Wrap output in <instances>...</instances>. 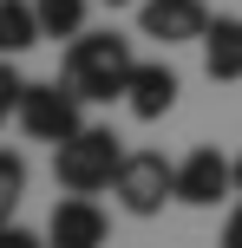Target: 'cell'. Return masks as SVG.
Listing matches in <instances>:
<instances>
[{
	"mask_svg": "<svg viewBox=\"0 0 242 248\" xmlns=\"http://www.w3.org/2000/svg\"><path fill=\"white\" fill-rule=\"evenodd\" d=\"M131 39L125 33H112V26H105V33H79L72 46H65V85L79 92V98L85 105H105V98H125V85H131Z\"/></svg>",
	"mask_w": 242,
	"mask_h": 248,
	"instance_id": "6da1fadb",
	"label": "cell"
},
{
	"mask_svg": "<svg viewBox=\"0 0 242 248\" xmlns=\"http://www.w3.org/2000/svg\"><path fill=\"white\" fill-rule=\"evenodd\" d=\"M118 163H125V137L105 131V124H85L65 144H52V176H59L65 196H98V189L118 183Z\"/></svg>",
	"mask_w": 242,
	"mask_h": 248,
	"instance_id": "7a4b0ae2",
	"label": "cell"
},
{
	"mask_svg": "<svg viewBox=\"0 0 242 248\" xmlns=\"http://www.w3.org/2000/svg\"><path fill=\"white\" fill-rule=\"evenodd\" d=\"M20 124L33 144H65L72 131H85V98H79L65 78H46V85H26V98H20Z\"/></svg>",
	"mask_w": 242,
	"mask_h": 248,
	"instance_id": "3957f363",
	"label": "cell"
},
{
	"mask_svg": "<svg viewBox=\"0 0 242 248\" xmlns=\"http://www.w3.org/2000/svg\"><path fill=\"white\" fill-rule=\"evenodd\" d=\"M112 196L125 216H157L164 202H177V163H164V150H125Z\"/></svg>",
	"mask_w": 242,
	"mask_h": 248,
	"instance_id": "277c9868",
	"label": "cell"
},
{
	"mask_svg": "<svg viewBox=\"0 0 242 248\" xmlns=\"http://www.w3.org/2000/svg\"><path fill=\"white\" fill-rule=\"evenodd\" d=\"M229 189H236V157H223V150L196 144L177 163V202H190V209H216Z\"/></svg>",
	"mask_w": 242,
	"mask_h": 248,
	"instance_id": "5b68a950",
	"label": "cell"
},
{
	"mask_svg": "<svg viewBox=\"0 0 242 248\" xmlns=\"http://www.w3.org/2000/svg\"><path fill=\"white\" fill-rule=\"evenodd\" d=\"M144 39H164V46H190V39L210 33V7L203 0H144L138 7Z\"/></svg>",
	"mask_w": 242,
	"mask_h": 248,
	"instance_id": "8992f818",
	"label": "cell"
},
{
	"mask_svg": "<svg viewBox=\"0 0 242 248\" xmlns=\"http://www.w3.org/2000/svg\"><path fill=\"white\" fill-rule=\"evenodd\" d=\"M112 235V222H105V209L92 196H65L52 202V222H46V248H105Z\"/></svg>",
	"mask_w": 242,
	"mask_h": 248,
	"instance_id": "52a82bcc",
	"label": "cell"
},
{
	"mask_svg": "<svg viewBox=\"0 0 242 248\" xmlns=\"http://www.w3.org/2000/svg\"><path fill=\"white\" fill-rule=\"evenodd\" d=\"M125 105H131L138 124H157L170 105H177V72H170L164 59H138L131 65V85H125Z\"/></svg>",
	"mask_w": 242,
	"mask_h": 248,
	"instance_id": "ba28073f",
	"label": "cell"
},
{
	"mask_svg": "<svg viewBox=\"0 0 242 248\" xmlns=\"http://www.w3.org/2000/svg\"><path fill=\"white\" fill-rule=\"evenodd\" d=\"M196 46H203V72L216 78V85H236L242 78V20L236 13H216Z\"/></svg>",
	"mask_w": 242,
	"mask_h": 248,
	"instance_id": "9c48e42d",
	"label": "cell"
},
{
	"mask_svg": "<svg viewBox=\"0 0 242 248\" xmlns=\"http://www.w3.org/2000/svg\"><path fill=\"white\" fill-rule=\"evenodd\" d=\"M39 7L33 0H0V59H20L26 46H39Z\"/></svg>",
	"mask_w": 242,
	"mask_h": 248,
	"instance_id": "30bf717a",
	"label": "cell"
},
{
	"mask_svg": "<svg viewBox=\"0 0 242 248\" xmlns=\"http://www.w3.org/2000/svg\"><path fill=\"white\" fill-rule=\"evenodd\" d=\"M39 7V33L46 39H79L85 33V0H33Z\"/></svg>",
	"mask_w": 242,
	"mask_h": 248,
	"instance_id": "8fae6325",
	"label": "cell"
},
{
	"mask_svg": "<svg viewBox=\"0 0 242 248\" xmlns=\"http://www.w3.org/2000/svg\"><path fill=\"white\" fill-rule=\"evenodd\" d=\"M20 196H26V157L20 150H0V222H13Z\"/></svg>",
	"mask_w": 242,
	"mask_h": 248,
	"instance_id": "7c38bea8",
	"label": "cell"
},
{
	"mask_svg": "<svg viewBox=\"0 0 242 248\" xmlns=\"http://www.w3.org/2000/svg\"><path fill=\"white\" fill-rule=\"evenodd\" d=\"M20 98H26V78L13 72V59H0V131H7V118H20Z\"/></svg>",
	"mask_w": 242,
	"mask_h": 248,
	"instance_id": "4fadbf2b",
	"label": "cell"
},
{
	"mask_svg": "<svg viewBox=\"0 0 242 248\" xmlns=\"http://www.w3.org/2000/svg\"><path fill=\"white\" fill-rule=\"evenodd\" d=\"M0 248H46V235H33L20 222H0Z\"/></svg>",
	"mask_w": 242,
	"mask_h": 248,
	"instance_id": "5bb4252c",
	"label": "cell"
},
{
	"mask_svg": "<svg viewBox=\"0 0 242 248\" xmlns=\"http://www.w3.org/2000/svg\"><path fill=\"white\" fill-rule=\"evenodd\" d=\"M216 248H242V202L229 209V222H223V242H216Z\"/></svg>",
	"mask_w": 242,
	"mask_h": 248,
	"instance_id": "9a60e30c",
	"label": "cell"
},
{
	"mask_svg": "<svg viewBox=\"0 0 242 248\" xmlns=\"http://www.w3.org/2000/svg\"><path fill=\"white\" fill-rule=\"evenodd\" d=\"M236 189H242V157H236Z\"/></svg>",
	"mask_w": 242,
	"mask_h": 248,
	"instance_id": "2e32d148",
	"label": "cell"
},
{
	"mask_svg": "<svg viewBox=\"0 0 242 248\" xmlns=\"http://www.w3.org/2000/svg\"><path fill=\"white\" fill-rule=\"evenodd\" d=\"M105 7H125V0H105Z\"/></svg>",
	"mask_w": 242,
	"mask_h": 248,
	"instance_id": "e0dca14e",
	"label": "cell"
}]
</instances>
